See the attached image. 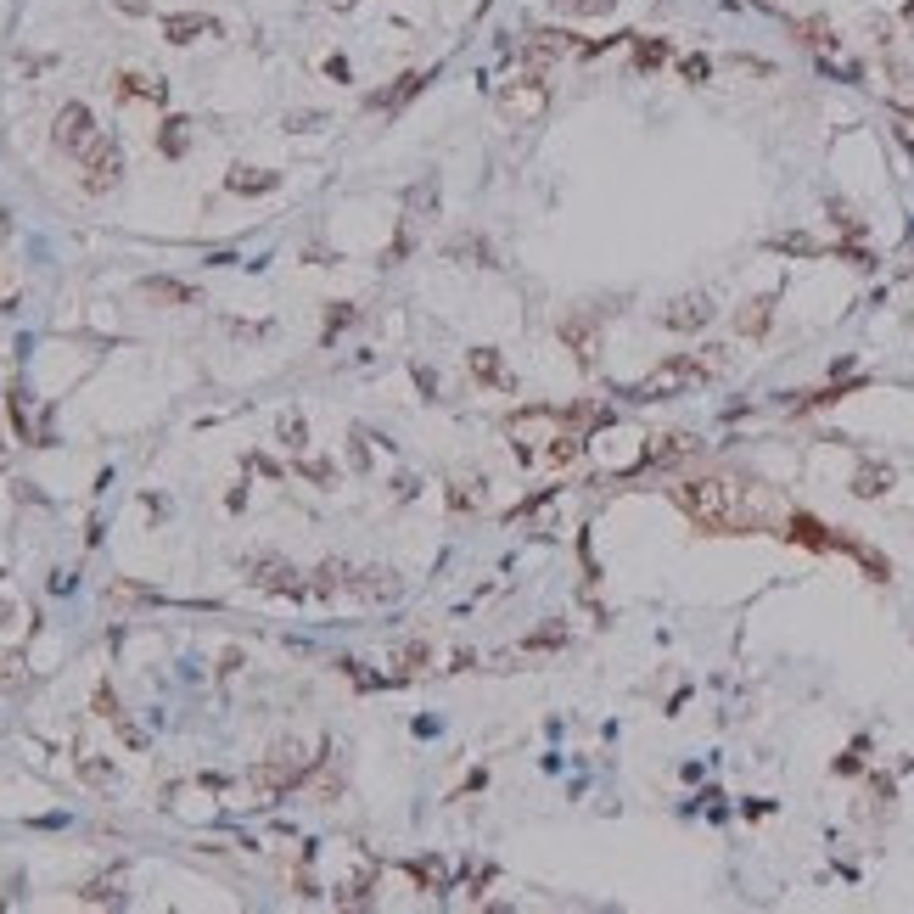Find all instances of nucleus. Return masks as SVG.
I'll return each mask as SVG.
<instances>
[{"label": "nucleus", "instance_id": "1", "mask_svg": "<svg viewBox=\"0 0 914 914\" xmlns=\"http://www.w3.org/2000/svg\"><path fill=\"white\" fill-rule=\"evenodd\" d=\"M673 500H679V511L696 522L701 533H746L757 528V511L746 505L741 483L735 477H685V483L673 488Z\"/></svg>", "mask_w": 914, "mask_h": 914}, {"label": "nucleus", "instance_id": "2", "mask_svg": "<svg viewBox=\"0 0 914 914\" xmlns=\"http://www.w3.org/2000/svg\"><path fill=\"white\" fill-rule=\"evenodd\" d=\"M729 359H724V348H707V359L701 354H679V359H668L662 371H651L634 393L640 399H662V393H679V387H696V382H713L718 371H724Z\"/></svg>", "mask_w": 914, "mask_h": 914}, {"label": "nucleus", "instance_id": "3", "mask_svg": "<svg viewBox=\"0 0 914 914\" xmlns=\"http://www.w3.org/2000/svg\"><path fill=\"white\" fill-rule=\"evenodd\" d=\"M309 769H315V757L303 752L298 741L275 746V752H270V757H264V763L253 769V797H264V802H270V797H281V791H292V786H298V780H303Z\"/></svg>", "mask_w": 914, "mask_h": 914}, {"label": "nucleus", "instance_id": "4", "mask_svg": "<svg viewBox=\"0 0 914 914\" xmlns=\"http://www.w3.org/2000/svg\"><path fill=\"white\" fill-rule=\"evenodd\" d=\"M511 443H516V460H533L539 449L533 443H556L561 432H567V415H556V410H522V415H511Z\"/></svg>", "mask_w": 914, "mask_h": 914}, {"label": "nucleus", "instance_id": "5", "mask_svg": "<svg viewBox=\"0 0 914 914\" xmlns=\"http://www.w3.org/2000/svg\"><path fill=\"white\" fill-rule=\"evenodd\" d=\"M51 141H57V152H68V158H85L90 146L101 141L96 113H90L85 101H68V107L57 113V129H51Z\"/></svg>", "mask_w": 914, "mask_h": 914}, {"label": "nucleus", "instance_id": "6", "mask_svg": "<svg viewBox=\"0 0 914 914\" xmlns=\"http://www.w3.org/2000/svg\"><path fill=\"white\" fill-rule=\"evenodd\" d=\"M544 107H550V85H544L539 73H522V79H511V85L500 90V113L511 118V124H533V118H544Z\"/></svg>", "mask_w": 914, "mask_h": 914}, {"label": "nucleus", "instance_id": "7", "mask_svg": "<svg viewBox=\"0 0 914 914\" xmlns=\"http://www.w3.org/2000/svg\"><path fill=\"white\" fill-rule=\"evenodd\" d=\"M561 343H567V354L584 365V371H595L600 359V315L595 309H572L567 320H561Z\"/></svg>", "mask_w": 914, "mask_h": 914}, {"label": "nucleus", "instance_id": "8", "mask_svg": "<svg viewBox=\"0 0 914 914\" xmlns=\"http://www.w3.org/2000/svg\"><path fill=\"white\" fill-rule=\"evenodd\" d=\"M242 572H247V584H253V589H270V595H303V589H309L298 578V567L281 561V556H247Z\"/></svg>", "mask_w": 914, "mask_h": 914}, {"label": "nucleus", "instance_id": "9", "mask_svg": "<svg viewBox=\"0 0 914 914\" xmlns=\"http://www.w3.org/2000/svg\"><path fill=\"white\" fill-rule=\"evenodd\" d=\"M79 169H85V191H113L118 174H124V152H118L107 135H101L96 146H90L85 158H79Z\"/></svg>", "mask_w": 914, "mask_h": 914}, {"label": "nucleus", "instance_id": "10", "mask_svg": "<svg viewBox=\"0 0 914 914\" xmlns=\"http://www.w3.org/2000/svg\"><path fill=\"white\" fill-rule=\"evenodd\" d=\"M707 320H713V298L707 292H685V298H673L662 309V326L668 331H701Z\"/></svg>", "mask_w": 914, "mask_h": 914}, {"label": "nucleus", "instance_id": "11", "mask_svg": "<svg viewBox=\"0 0 914 914\" xmlns=\"http://www.w3.org/2000/svg\"><path fill=\"white\" fill-rule=\"evenodd\" d=\"M208 34H219V23L208 12H169L163 17V40L169 45H197V40H208Z\"/></svg>", "mask_w": 914, "mask_h": 914}, {"label": "nucleus", "instance_id": "12", "mask_svg": "<svg viewBox=\"0 0 914 914\" xmlns=\"http://www.w3.org/2000/svg\"><path fill=\"white\" fill-rule=\"evenodd\" d=\"M466 371H472L483 387H500V393H511V387H516V376L505 371L500 348H472V354H466Z\"/></svg>", "mask_w": 914, "mask_h": 914}, {"label": "nucleus", "instance_id": "13", "mask_svg": "<svg viewBox=\"0 0 914 914\" xmlns=\"http://www.w3.org/2000/svg\"><path fill=\"white\" fill-rule=\"evenodd\" d=\"M141 298L146 303H163V309H191V303H197V286L169 281V275H146V281H141Z\"/></svg>", "mask_w": 914, "mask_h": 914}, {"label": "nucleus", "instance_id": "14", "mask_svg": "<svg viewBox=\"0 0 914 914\" xmlns=\"http://www.w3.org/2000/svg\"><path fill=\"white\" fill-rule=\"evenodd\" d=\"M572 51V34H556V29H544V34H528V45H522V62H533V68H544V62H556Z\"/></svg>", "mask_w": 914, "mask_h": 914}, {"label": "nucleus", "instance_id": "15", "mask_svg": "<svg viewBox=\"0 0 914 914\" xmlns=\"http://www.w3.org/2000/svg\"><path fill=\"white\" fill-rule=\"evenodd\" d=\"M797 40L808 45V51H819L825 62H836V29H830L825 17H802V23H797Z\"/></svg>", "mask_w": 914, "mask_h": 914}, {"label": "nucleus", "instance_id": "16", "mask_svg": "<svg viewBox=\"0 0 914 914\" xmlns=\"http://www.w3.org/2000/svg\"><path fill=\"white\" fill-rule=\"evenodd\" d=\"M225 186L236 191V197H264V191L281 186V174H270V169H230Z\"/></svg>", "mask_w": 914, "mask_h": 914}, {"label": "nucleus", "instance_id": "17", "mask_svg": "<svg viewBox=\"0 0 914 914\" xmlns=\"http://www.w3.org/2000/svg\"><path fill=\"white\" fill-rule=\"evenodd\" d=\"M354 595H365V600H393L399 595V578L393 572H382V567H371V572H354Z\"/></svg>", "mask_w": 914, "mask_h": 914}, {"label": "nucleus", "instance_id": "18", "mask_svg": "<svg viewBox=\"0 0 914 914\" xmlns=\"http://www.w3.org/2000/svg\"><path fill=\"white\" fill-rule=\"evenodd\" d=\"M118 96L124 101H169V85H158V79H146V73H118Z\"/></svg>", "mask_w": 914, "mask_h": 914}, {"label": "nucleus", "instance_id": "19", "mask_svg": "<svg viewBox=\"0 0 914 914\" xmlns=\"http://www.w3.org/2000/svg\"><path fill=\"white\" fill-rule=\"evenodd\" d=\"M769 326H774V298H752L741 315H735V331H741V337H763Z\"/></svg>", "mask_w": 914, "mask_h": 914}, {"label": "nucleus", "instance_id": "20", "mask_svg": "<svg viewBox=\"0 0 914 914\" xmlns=\"http://www.w3.org/2000/svg\"><path fill=\"white\" fill-rule=\"evenodd\" d=\"M432 85V73H404L399 85L393 90H382V96H371V107H387V113H393V107H404V101L410 96H421V90Z\"/></svg>", "mask_w": 914, "mask_h": 914}, {"label": "nucleus", "instance_id": "21", "mask_svg": "<svg viewBox=\"0 0 914 914\" xmlns=\"http://www.w3.org/2000/svg\"><path fill=\"white\" fill-rule=\"evenodd\" d=\"M685 455H690V438H685V432H673V438H657L651 449H645L640 472H651V466H668V460H685Z\"/></svg>", "mask_w": 914, "mask_h": 914}, {"label": "nucleus", "instance_id": "22", "mask_svg": "<svg viewBox=\"0 0 914 914\" xmlns=\"http://www.w3.org/2000/svg\"><path fill=\"white\" fill-rule=\"evenodd\" d=\"M449 505H455V511H483V505H488V483H483V477H460V483L449 488Z\"/></svg>", "mask_w": 914, "mask_h": 914}, {"label": "nucleus", "instance_id": "23", "mask_svg": "<svg viewBox=\"0 0 914 914\" xmlns=\"http://www.w3.org/2000/svg\"><path fill=\"white\" fill-rule=\"evenodd\" d=\"M432 662V645L427 640H404V645H393V668L399 673H421Z\"/></svg>", "mask_w": 914, "mask_h": 914}, {"label": "nucleus", "instance_id": "24", "mask_svg": "<svg viewBox=\"0 0 914 914\" xmlns=\"http://www.w3.org/2000/svg\"><path fill=\"white\" fill-rule=\"evenodd\" d=\"M668 57H673L668 40H634V68H640V73H657Z\"/></svg>", "mask_w": 914, "mask_h": 914}, {"label": "nucleus", "instance_id": "25", "mask_svg": "<svg viewBox=\"0 0 914 914\" xmlns=\"http://www.w3.org/2000/svg\"><path fill=\"white\" fill-rule=\"evenodd\" d=\"M886 483H892V472H886V466H864V472L853 477V494H858V500H881Z\"/></svg>", "mask_w": 914, "mask_h": 914}, {"label": "nucleus", "instance_id": "26", "mask_svg": "<svg viewBox=\"0 0 914 914\" xmlns=\"http://www.w3.org/2000/svg\"><path fill=\"white\" fill-rule=\"evenodd\" d=\"M354 584V572L343 567V561H326V567L315 572V595H337V589Z\"/></svg>", "mask_w": 914, "mask_h": 914}, {"label": "nucleus", "instance_id": "27", "mask_svg": "<svg viewBox=\"0 0 914 914\" xmlns=\"http://www.w3.org/2000/svg\"><path fill=\"white\" fill-rule=\"evenodd\" d=\"M79 898L85 903H124V875H101V881H90Z\"/></svg>", "mask_w": 914, "mask_h": 914}, {"label": "nucleus", "instance_id": "28", "mask_svg": "<svg viewBox=\"0 0 914 914\" xmlns=\"http://www.w3.org/2000/svg\"><path fill=\"white\" fill-rule=\"evenodd\" d=\"M186 129H191V124H186V118H169V124H163L158 146H163V152H169V158H180V152H186V141H191Z\"/></svg>", "mask_w": 914, "mask_h": 914}, {"label": "nucleus", "instance_id": "29", "mask_svg": "<svg viewBox=\"0 0 914 914\" xmlns=\"http://www.w3.org/2000/svg\"><path fill=\"white\" fill-rule=\"evenodd\" d=\"M617 0H556V12L561 17H600V12H612Z\"/></svg>", "mask_w": 914, "mask_h": 914}, {"label": "nucleus", "instance_id": "30", "mask_svg": "<svg viewBox=\"0 0 914 914\" xmlns=\"http://www.w3.org/2000/svg\"><path fill=\"white\" fill-rule=\"evenodd\" d=\"M281 443L292 449V455L309 449V427H303V415H286V421H281Z\"/></svg>", "mask_w": 914, "mask_h": 914}, {"label": "nucleus", "instance_id": "31", "mask_svg": "<svg viewBox=\"0 0 914 914\" xmlns=\"http://www.w3.org/2000/svg\"><path fill=\"white\" fill-rule=\"evenodd\" d=\"M578 455H584V438H578V432H561V438L550 443V460H556V466H572Z\"/></svg>", "mask_w": 914, "mask_h": 914}, {"label": "nucleus", "instance_id": "32", "mask_svg": "<svg viewBox=\"0 0 914 914\" xmlns=\"http://www.w3.org/2000/svg\"><path fill=\"white\" fill-rule=\"evenodd\" d=\"M550 645H567V629H561V623H556V629H539L522 651H550Z\"/></svg>", "mask_w": 914, "mask_h": 914}, {"label": "nucleus", "instance_id": "33", "mask_svg": "<svg viewBox=\"0 0 914 914\" xmlns=\"http://www.w3.org/2000/svg\"><path fill=\"white\" fill-rule=\"evenodd\" d=\"M343 326H354V303H331V315H326V337H337Z\"/></svg>", "mask_w": 914, "mask_h": 914}, {"label": "nucleus", "instance_id": "34", "mask_svg": "<svg viewBox=\"0 0 914 914\" xmlns=\"http://www.w3.org/2000/svg\"><path fill=\"white\" fill-rule=\"evenodd\" d=\"M679 73H685L690 85H707V73H713V62H707V57H685V62H679Z\"/></svg>", "mask_w": 914, "mask_h": 914}, {"label": "nucleus", "instance_id": "35", "mask_svg": "<svg viewBox=\"0 0 914 914\" xmlns=\"http://www.w3.org/2000/svg\"><path fill=\"white\" fill-rule=\"evenodd\" d=\"M298 472L309 477V483H331V466H326V460H309V455H298Z\"/></svg>", "mask_w": 914, "mask_h": 914}, {"label": "nucleus", "instance_id": "36", "mask_svg": "<svg viewBox=\"0 0 914 914\" xmlns=\"http://www.w3.org/2000/svg\"><path fill=\"white\" fill-rule=\"evenodd\" d=\"M96 713L107 718V724H118V718H124V713H118V701H113V690H107V685L96 690Z\"/></svg>", "mask_w": 914, "mask_h": 914}, {"label": "nucleus", "instance_id": "37", "mask_svg": "<svg viewBox=\"0 0 914 914\" xmlns=\"http://www.w3.org/2000/svg\"><path fill=\"white\" fill-rule=\"evenodd\" d=\"M12 298H17V275L0 264V309H12Z\"/></svg>", "mask_w": 914, "mask_h": 914}, {"label": "nucleus", "instance_id": "38", "mask_svg": "<svg viewBox=\"0 0 914 914\" xmlns=\"http://www.w3.org/2000/svg\"><path fill=\"white\" fill-rule=\"evenodd\" d=\"M354 466H359V472L371 466V449H365V432H354Z\"/></svg>", "mask_w": 914, "mask_h": 914}, {"label": "nucleus", "instance_id": "39", "mask_svg": "<svg viewBox=\"0 0 914 914\" xmlns=\"http://www.w3.org/2000/svg\"><path fill=\"white\" fill-rule=\"evenodd\" d=\"M85 780H96V786H101V780H113V769H101L96 757H85Z\"/></svg>", "mask_w": 914, "mask_h": 914}, {"label": "nucleus", "instance_id": "40", "mask_svg": "<svg viewBox=\"0 0 914 914\" xmlns=\"http://www.w3.org/2000/svg\"><path fill=\"white\" fill-rule=\"evenodd\" d=\"M12 617H17V606H12V600H0V629H6Z\"/></svg>", "mask_w": 914, "mask_h": 914}, {"label": "nucleus", "instance_id": "41", "mask_svg": "<svg viewBox=\"0 0 914 914\" xmlns=\"http://www.w3.org/2000/svg\"><path fill=\"white\" fill-rule=\"evenodd\" d=\"M0 466H6V438H0Z\"/></svg>", "mask_w": 914, "mask_h": 914}, {"label": "nucleus", "instance_id": "42", "mask_svg": "<svg viewBox=\"0 0 914 914\" xmlns=\"http://www.w3.org/2000/svg\"><path fill=\"white\" fill-rule=\"evenodd\" d=\"M757 6H780V0H757Z\"/></svg>", "mask_w": 914, "mask_h": 914}, {"label": "nucleus", "instance_id": "43", "mask_svg": "<svg viewBox=\"0 0 914 914\" xmlns=\"http://www.w3.org/2000/svg\"><path fill=\"white\" fill-rule=\"evenodd\" d=\"M331 6H348V0H331Z\"/></svg>", "mask_w": 914, "mask_h": 914}]
</instances>
